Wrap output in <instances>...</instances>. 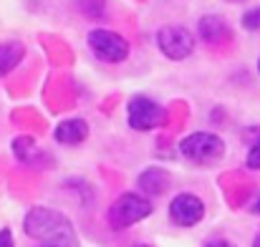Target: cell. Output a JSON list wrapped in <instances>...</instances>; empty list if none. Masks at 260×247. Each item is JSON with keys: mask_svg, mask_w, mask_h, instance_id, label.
<instances>
[{"mask_svg": "<svg viewBox=\"0 0 260 247\" xmlns=\"http://www.w3.org/2000/svg\"><path fill=\"white\" fill-rule=\"evenodd\" d=\"M134 247H149V245H134Z\"/></svg>", "mask_w": 260, "mask_h": 247, "instance_id": "ffe728a7", "label": "cell"}, {"mask_svg": "<svg viewBox=\"0 0 260 247\" xmlns=\"http://www.w3.org/2000/svg\"><path fill=\"white\" fill-rule=\"evenodd\" d=\"M38 247H61V245H53V242H41Z\"/></svg>", "mask_w": 260, "mask_h": 247, "instance_id": "e0dca14e", "label": "cell"}, {"mask_svg": "<svg viewBox=\"0 0 260 247\" xmlns=\"http://www.w3.org/2000/svg\"><path fill=\"white\" fill-rule=\"evenodd\" d=\"M205 247H235V245L228 242V240H212V242H207Z\"/></svg>", "mask_w": 260, "mask_h": 247, "instance_id": "2e32d148", "label": "cell"}, {"mask_svg": "<svg viewBox=\"0 0 260 247\" xmlns=\"http://www.w3.org/2000/svg\"><path fill=\"white\" fill-rule=\"evenodd\" d=\"M81 13L88 18H101L104 15V0H79Z\"/></svg>", "mask_w": 260, "mask_h": 247, "instance_id": "7c38bea8", "label": "cell"}, {"mask_svg": "<svg viewBox=\"0 0 260 247\" xmlns=\"http://www.w3.org/2000/svg\"><path fill=\"white\" fill-rule=\"evenodd\" d=\"M245 162H248L250 169H260V139L248 149V159H245Z\"/></svg>", "mask_w": 260, "mask_h": 247, "instance_id": "5bb4252c", "label": "cell"}, {"mask_svg": "<svg viewBox=\"0 0 260 247\" xmlns=\"http://www.w3.org/2000/svg\"><path fill=\"white\" fill-rule=\"evenodd\" d=\"M88 48L91 53L104 61V63H121L126 56H129V43L114 33V30H106V28H93L88 33Z\"/></svg>", "mask_w": 260, "mask_h": 247, "instance_id": "277c9868", "label": "cell"}, {"mask_svg": "<svg viewBox=\"0 0 260 247\" xmlns=\"http://www.w3.org/2000/svg\"><path fill=\"white\" fill-rule=\"evenodd\" d=\"M167 184H170V174L165 169H159V166H152V169H147L139 177V187L147 194H162L167 189Z\"/></svg>", "mask_w": 260, "mask_h": 247, "instance_id": "30bf717a", "label": "cell"}, {"mask_svg": "<svg viewBox=\"0 0 260 247\" xmlns=\"http://www.w3.org/2000/svg\"><path fill=\"white\" fill-rule=\"evenodd\" d=\"M258 71H260V61H258Z\"/></svg>", "mask_w": 260, "mask_h": 247, "instance_id": "44dd1931", "label": "cell"}, {"mask_svg": "<svg viewBox=\"0 0 260 247\" xmlns=\"http://www.w3.org/2000/svg\"><path fill=\"white\" fill-rule=\"evenodd\" d=\"M23 230L28 237L41 240V242H53L61 247H76V232L74 225L66 215H61L58 209L51 207H33L25 220H23Z\"/></svg>", "mask_w": 260, "mask_h": 247, "instance_id": "6da1fadb", "label": "cell"}, {"mask_svg": "<svg viewBox=\"0 0 260 247\" xmlns=\"http://www.w3.org/2000/svg\"><path fill=\"white\" fill-rule=\"evenodd\" d=\"M152 215V202L142 194H134V192H126L121 194L106 212V222L111 230H126L137 222H142L144 217Z\"/></svg>", "mask_w": 260, "mask_h": 247, "instance_id": "7a4b0ae2", "label": "cell"}, {"mask_svg": "<svg viewBox=\"0 0 260 247\" xmlns=\"http://www.w3.org/2000/svg\"><path fill=\"white\" fill-rule=\"evenodd\" d=\"M25 56V48L20 43H3L0 46V76L13 71Z\"/></svg>", "mask_w": 260, "mask_h": 247, "instance_id": "8fae6325", "label": "cell"}, {"mask_svg": "<svg viewBox=\"0 0 260 247\" xmlns=\"http://www.w3.org/2000/svg\"><path fill=\"white\" fill-rule=\"evenodd\" d=\"M253 212H260V202H255V204H253Z\"/></svg>", "mask_w": 260, "mask_h": 247, "instance_id": "d6986e66", "label": "cell"}, {"mask_svg": "<svg viewBox=\"0 0 260 247\" xmlns=\"http://www.w3.org/2000/svg\"><path fill=\"white\" fill-rule=\"evenodd\" d=\"M225 152V144L217 134H210V131H197V134H189L187 139H182L179 144V154L192 162V164H212L222 157Z\"/></svg>", "mask_w": 260, "mask_h": 247, "instance_id": "3957f363", "label": "cell"}, {"mask_svg": "<svg viewBox=\"0 0 260 247\" xmlns=\"http://www.w3.org/2000/svg\"><path fill=\"white\" fill-rule=\"evenodd\" d=\"M170 217L179 227H194L205 217V202L197 194L182 192L170 202Z\"/></svg>", "mask_w": 260, "mask_h": 247, "instance_id": "52a82bcc", "label": "cell"}, {"mask_svg": "<svg viewBox=\"0 0 260 247\" xmlns=\"http://www.w3.org/2000/svg\"><path fill=\"white\" fill-rule=\"evenodd\" d=\"M53 136H56L58 144L76 147V144H81V142L88 136V126H86L84 119H66V121H61V124L56 126Z\"/></svg>", "mask_w": 260, "mask_h": 247, "instance_id": "ba28073f", "label": "cell"}, {"mask_svg": "<svg viewBox=\"0 0 260 247\" xmlns=\"http://www.w3.org/2000/svg\"><path fill=\"white\" fill-rule=\"evenodd\" d=\"M253 247H260V235L255 237V240H253Z\"/></svg>", "mask_w": 260, "mask_h": 247, "instance_id": "ac0fdd59", "label": "cell"}, {"mask_svg": "<svg viewBox=\"0 0 260 247\" xmlns=\"http://www.w3.org/2000/svg\"><path fill=\"white\" fill-rule=\"evenodd\" d=\"M0 247H15V240H13L10 230H0Z\"/></svg>", "mask_w": 260, "mask_h": 247, "instance_id": "9a60e30c", "label": "cell"}, {"mask_svg": "<svg viewBox=\"0 0 260 247\" xmlns=\"http://www.w3.org/2000/svg\"><path fill=\"white\" fill-rule=\"evenodd\" d=\"M126 119H129V126L134 131H149V129H157L165 124L167 114L165 109L149 98V96H134L126 106Z\"/></svg>", "mask_w": 260, "mask_h": 247, "instance_id": "5b68a950", "label": "cell"}, {"mask_svg": "<svg viewBox=\"0 0 260 247\" xmlns=\"http://www.w3.org/2000/svg\"><path fill=\"white\" fill-rule=\"evenodd\" d=\"M157 43H159V48H162V53L167 58L182 61V58H187L192 53L194 36L187 28H182V25H170V28H162L157 33Z\"/></svg>", "mask_w": 260, "mask_h": 247, "instance_id": "8992f818", "label": "cell"}, {"mask_svg": "<svg viewBox=\"0 0 260 247\" xmlns=\"http://www.w3.org/2000/svg\"><path fill=\"white\" fill-rule=\"evenodd\" d=\"M197 28H200V38L205 43H212V46H217V43H222V41L230 38V28H228V23L220 15H205V18H200Z\"/></svg>", "mask_w": 260, "mask_h": 247, "instance_id": "9c48e42d", "label": "cell"}, {"mask_svg": "<svg viewBox=\"0 0 260 247\" xmlns=\"http://www.w3.org/2000/svg\"><path fill=\"white\" fill-rule=\"evenodd\" d=\"M243 28L248 30H260V8H253L243 15Z\"/></svg>", "mask_w": 260, "mask_h": 247, "instance_id": "4fadbf2b", "label": "cell"}]
</instances>
